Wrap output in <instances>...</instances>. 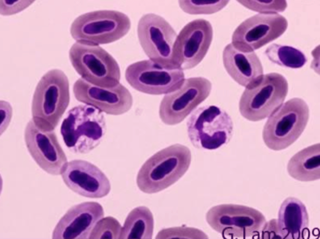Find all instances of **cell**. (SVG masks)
<instances>
[{
	"instance_id": "6da1fadb",
	"label": "cell",
	"mask_w": 320,
	"mask_h": 239,
	"mask_svg": "<svg viewBox=\"0 0 320 239\" xmlns=\"http://www.w3.org/2000/svg\"><path fill=\"white\" fill-rule=\"evenodd\" d=\"M191 154L186 146L176 144L157 152L143 165L136 182L142 192L152 194L172 185L186 172L190 166Z\"/></svg>"
},
{
	"instance_id": "7a4b0ae2",
	"label": "cell",
	"mask_w": 320,
	"mask_h": 239,
	"mask_svg": "<svg viewBox=\"0 0 320 239\" xmlns=\"http://www.w3.org/2000/svg\"><path fill=\"white\" fill-rule=\"evenodd\" d=\"M69 83L62 71L51 70L41 78L32 102V120L41 129L54 131L69 104Z\"/></svg>"
},
{
	"instance_id": "3957f363",
	"label": "cell",
	"mask_w": 320,
	"mask_h": 239,
	"mask_svg": "<svg viewBox=\"0 0 320 239\" xmlns=\"http://www.w3.org/2000/svg\"><path fill=\"white\" fill-rule=\"evenodd\" d=\"M106 131L102 112L88 105L70 110L62 123L60 132L64 142L72 152L86 154L97 147Z\"/></svg>"
},
{
	"instance_id": "277c9868",
	"label": "cell",
	"mask_w": 320,
	"mask_h": 239,
	"mask_svg": "<svg viewBox=\"0 0 320 239\" xmlns=\"http://www.w3.org/2000/svg\"><path fill=\"white\" fill-rule=\"evenodd\" d=\"M309 116V107L301 98H293L282 103L269 116L264 126V143L274 151L288 147L302 134Z\"/></svg>"
},
{
	"instance_id": "5b68a950",
	"label": "cell",
	"mask_w": 320,
	"mask_h": 239,
	"mask_svg": "<svg viewBox=\"0 0 320 239\" xmlns=\"http://www.w3.org/2000/svg\"><path fill=\"white\" fill-rule=\"evenodd\" d=\"M288 90L287 81L282 75L263 74L245 87L239 101L240 112L250 121L264 119L283 103Z\"/></svg>"
},
{
	"instance_id": "8992f818",
	"label": "cell",
	"mask_w": 320,
	"mask_h": 239,
	"mask_svg": "<svg viewBox=\"0 0 320 239\" xmlns=\"http://www.w3.org/2000/svg\"><path fill=\"white\" fill-rule=\"evenodd\" d=\"M188 136L196 148L213 150L227 144L232 136L233 124L223 109L206 105L194 110L187 122Z\"/></svg>"
},
{
	"instance_id": "52a82bcc",
	"label": "cell",
	"mask_w": 320,
	"mask_h": 239,
	"mask_svg": "<svg viewBox=\"0 0 320 239\" xmlns=\"http://www.w3.org/2000/svg\"><path fill=\"white\" fill-rule=\"evenodd\" d=\"M69 57L76 71L87 82L104 88L119 83L121 73L118 64L98 45L76 42L70 49Z\"/></svg>"
},
{
	"instance_id": "ba28073f",
	"label": "cell",
	"mask_w": 320,
	"mask_h": 239,
	"mask_svg": "<svg viewBox=\"0 0 320 239\" xmlns=\"http://www.w3.org/2000/svg\"><path fill=\"white\" fill-rule=\"evenodd\" d=\"M131 25L126 14L112 10H101L85 13L76 18L70 28L77 42L96 45L115 42L124 36Z\"/></svg>"
},
{
	"instance_id": "9c48e42d",
	"label": "cell",
	"mask_w": 320,
	"mask_h": 239,
	"mask_svg": "<svg viewBox=\"0 0 320 239\" xmlns=\"http://www.w3.org/2000/svg\"><path fill=\"white\" fill-rule=\"evenodd\" d=\"M206 220L210 227L224 237L246 239L260 237L266 222L259 211L239 205L224 204L211 208Z\"/></svg>"
},
{
	"instance_id": "30bf717a",
	"label": "cell",
	"mask_w": 320,
	"mask_h": 239,
	"mask_svg": "<svg viewBox=\"0 0 320 239\" xmlns=\"http://www.w3.org/2000/svg\"><path fill=\"white\" fill-rule=\"evenodd\" d=\"M125 77L134 89L153 95L174 91L180 87L185 79L182 69L168 67L150 59L129 65L126 70Z\"/></svg>"
},
{
	"instance_id": "8fae6325",
	"label": "cell",
	"mask_w": 320,
	"mask_h": 239,
	"mask_svg": "<svg viewBox=\"0 0 320 239\" xmlns=\"http://www.w3.org/2000/svg\"><path fill=\"white\" fill-rule=\"evenodd\" d=\"M137 32L141 45L150 59L168 67L178 68L173 58L178 35L163 17L153 13L143 15L138 22Z\"/></svg>"
},
{
	"instance_id": "7c38bea8",
	"label": "cell",
	"mask_w": 320,
	"mask_h": 239,
	"mask_svg": "<svg viewBox=\"0 0 320 239\" xmlns=\"http://www.w3.org/2000/svg\"><path fill=\"white\" fill-rule=\"evenodd\" d=\"M212 89L211 82L205 77L185 79L179 88L164 96L159 109L161 120L168 125L181 122L205 100Z\"/></svg>"
},
{
	"instance_id": "4fadbf2b",
	"label": "cell",
	"mask_w": 320,
	"mask_h": 239,
	"mask_svg": "<svg viewBox=\"0 0 320 239\" xmlns=\"http://www.w3.org/2000/svg\"><path fill=\"white\" fill-rule=\"evenodd\" d=\"M288 26L287 20L278 13H258L236 28L231 43L241 51L254 52L281 36Z\"/></svg>"
},
{
	"instance_id": "5bb4252c",
	"label": "cell",
	"mask_w": 320,
	"mask_h": 239,
	"mask_svg": "<svg viewBox=\"0 0 320 239\" xmlns=\"http://www.w3.org/2000/svg\"><path fill=\"white\" fill-rule=\"evenodd\" d=\"M213 34L211 24L204 19L193 20L185 26L177 36L174 46L175 66L184 70L199 64L208 51Z\"/></svg>"
},
{
	"instance_id": "9a60e30c",
	"label": "cell",
	"mask_w": 320,
	"mask_h": 239,
	"mask_svg": "<svg viewBox=\"0 0 320 239\" xmlns=\"http://www.w3.org/2000/svg\"><path fill=\"white\" fill-rule=\"evenodd\" d=\"M24 137L29 153L39 167L49 174L61 175L68 162L54 131L41 129L32 119L25 127Z\"/></svg>"
},
{
	"instance_id": "2e32d148",
	"label": "cell",
	"mask_w": 320,
	"mask_h": 239,
	"mask_svg": "<svg viewBox=\"0 0 320 239\" xmlns=\"http://www.w3.org/2000/svg\"><path fill=\"white\" fill-rule=\"evenodd\" d=\"M73 91L78 101L108 114H122L128 111L132 105L131 94L120 83L112 87L104 88L80 78L74 84Z\"/></svg>"
},
{
	"instance_id": "e0dca14e",
	"label": "cell",
	"mask_w": 320,
	"mask_h": 239,
	"mask_svg": "<svg viewBox=\"0 0 320 239\" xmlns=\"http://www.w3.org/2000/svg\"><path fill=\"white\" fill-rule=\"evenodd\" d=\"M61 175L68 188L84 197L101 198L111 190V184L106 175L86 161L76 159L68 162Z\"/></svg>"
},
{
	"instance_id": "ac0fdd59",
	"label": "cell",
	"mask_w": 320,
	"mask_h": 239,
	"mask_svg": "<svg viewBox=\"0 0 320 239\" xmlns=\"http://www.w3.org/2000/svg\"><path fill=\"white\" fill-rule=\"evenodd\" d=\"M104 216L102 206L87 202L71 207L60 219L52 232L53 239H89L97 223Z\"/></svg>"
},
{
	"instance_id": "d6986e66",
	"label": "cell",
	"mask_w": 320,
	"mask_h": 239,
	"mask_svg": "<svg viewBox=\"0 0 320 239\" xmlns=\"http://www.w3.org/2000/svg\"><path fill=\"white\" fill-rule=\"evenodd\" d=\"M224 67L229 75L238 84L245 87L263 75L260 61L254 52H244L231 43L222 52Z\"/></svg>"
},
{
	"instance_id": "ffe728a7",
	"label": "cell",
	"mask_w": 320,
	"mask_h": 239,
	"mask_svg": "<svg viewBox=\"0 0 320 239\" xmlns=\"http://www.w3.org/2000/svg\"><path fill=\"white\" fill-rule=\"evenodd\" d=\"M277 220L283 239L309 237L308 214L304 204L299 199L293 197L285 199L280 207Z\"/></svg>"
},
{
	"instance_id": "44dd1931",
	"label": "cell",
	"mask_w": 320,
	"mask_h": 239,
	"mask_svg": "<svg viewBox=\"0 0 320 239\" xmlns=\"http://www.w3.org/2000/svg\"><path fill=\"white\" fill-rule=\"evenodd\" d=\"M287 171L294 179L310 182L320 178V144L317 143L300 151L289 160Z\"/></svg>"
},
{
	"instance_id": "7402d4cb",
	"label": "cell",
	"mask_w": 320,
	"mask_h": 239,
	"mask_svg": "<svg viewBox=\"0 0 320 239\" xmlns=\"http://www.w3.org/2000/svg\"><path fill=\"white\" fill-rule=\"evenodd\" d=\"M154 228L152 213L145 206L132 210L122 227L119 239H151Z\"/></svg>"
},
{
	"instance_id": "603a6c76",
	"label": "cell",
	"mask_w": 320,
	"mask_h": 239,
	"mask_svg": "<svg viewBox=\"0 0 320 239\" xmlns=\"http://www.w3.org/2000/svg\"><path fill=\"white\" fill-rule=\"evenodd\" d=\"M265 53L272 63L292 68L302 67L307 60L304 54L300 50L292 46L275 43L269 45Z\"/></svg>"
},
{
	"instance_id": "cb8c5ba5",
	"label": "cell",
	"mask_w": 320,
	"mask_h": 239,
	"mask_svg": "<svg viewBox=\"0 0 320 239\" xmlns=\"http://www.w3.org/2000/svg\"><path fill=\"white\" fill-rule=\"evenodd\" d=\"M229 1L228 0H182L178 1V3L181 8L188 14H210L222 9L227 5Z\"/></svg>"
},
{
	"instance_id": "d4e9b609",
	"label": "cell",
	"mask_w": 320,
	"mask_h": 239,
	"mask_svg": "<svg viewBox=\"0 0 320 239\" xmlns=\"http://www.w3.org/2000/svg\"><path fill=\"white\" fill-rule=\"evenodd\" d=\"M122 227L115 218L108 216L102 218L96 224L89 239L120 238Z\"/></svg>"
},
{
	"instance_id": "484cf974",
	"label": "cell",
	"mask_w": 320,
	"mask_h": 239,
	"mask_svg": "<svg viewBox=\"0 0 320 239\" xmlns=\"http://www.w3.org/2000/svg\"><path fill=\"white\" fill-rule=\"evenodd\" d=\"M239 3L259 13H277L284 11L287 6L286 0H239Z\"/></svg>"
},
{
	"instance_id": "4316f807",
	"label": "cell",
	"mask_w": 320,
	"mask_h": 239,
	"mask_svg": "<svg viewBox=\"0 0 320 239\" xmlns=\"http://www.w3.org/2000/svg\"><path fill=\"white\" fill-rule=\"evenodd\" d=\"M156 239H208L207 235L197 228L177 227L163 229L158 232Z\"/></svg>"
},
{
	"instance_id": "83f0119b",
	"label": "cell",
	"mask_w": 320,
	"mask_h": 239,
	"mask_svg": "<svg viewBox=\"0 0 320 239\" xmlns=\"http://www.w3.org/2000/svg\"><path fill=\"white\" fill-rule=\"evenodd\" d=\"M0 13L3 15H10L23 10L32 3L28 1L1 0Z\"/></svg>"
},
{
	"instance_id": "f1b7e54d",
	"label": "cell",
	"mask_w": 320,
	"mask_h": 239,
	"mask_svg": "<svg viewBox=\"0 0 320 239\" xmlns=\"http://www.w3.org/2000/svg\"><path fill=\"white\" fill-rule=\"evenodd\" d=\"M262 239H283L280 232L277 219L266 222L261 232Z\"/></svg>"
},
{
	"instance_id": "f546056e",
	"label": "cell",
	"mask_w": 320,
	"mask_h": 239,
	"mask_svg": "<svg viewBox=\"0 0 320 239\" xmlns=\"http://www.w3.org/2000/svg\"><path fill=\"white\" fill-rule=\"evenodd\" d=\"M12 109L10 104L5 101L0 102V135L6 130L10 121Z\"/></svg>"
}]
</instances>
